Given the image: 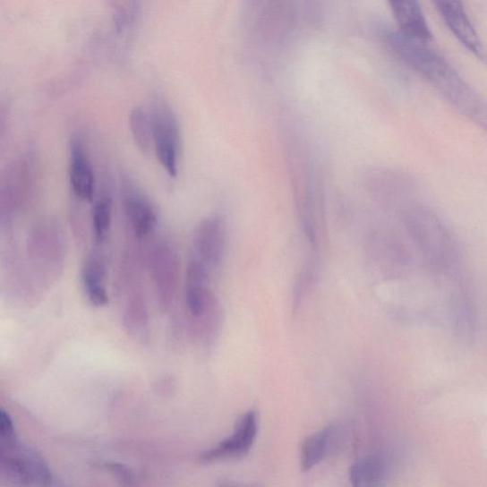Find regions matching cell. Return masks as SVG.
<instances>
[{
    "label": "cell",
    "instance_id": "1",
    "mask_svg": "<svg viewBox=\"0 0 487 487\" xmlns=\"http://www.w3.org/2000/svg\"><path fill=\"white\" fill-rule=\"evenodd\" d=\"M385 39L394 55L428 82L453 108L487 132V102L448 60L424 43L388 32Z\"/></svg>",
    "mask_w": 487,
    "mask_h": 487
},
{
    "label": "cell",
    "instance_id": "2",
    "mask_svg": "<svg viewBox=\"0 0 487 487\" xmlns=\"http://www.w3.org/2000/svg\"><path fill=\"white\" fill-rule=\"evenodd\" d=\"M407 235L424 261L440 271L461 263V248L448 224L431 209L414 203L403 213Z\"/></svg>",
    "mask_w": 487,
    "mask_h": 487
},
{
    "label": "cell",
    "instance_id": "3",
    "mask_svg": "<svg viewBox=\"0 0 487 487\" xmlns=\"http://www.w3.org/2000/svg\"><path fill=\"white\" fill-rule=\"evenodd\" d=\"M38 166L33 154L15 158L0 183V224L9 228L15 219L32 206L38 191Z\"/></svg>",
    "mask_w": 487,
    "mask_h": 487
},
{
    "label": "cell",
    "instance_id": "4",
    "mask_svg": "<svg viewBox=\"0 0 487 487\" xmlns=\"http://www.w3.org/2000/svg\"><path fill=\"white\" fill-rule=\"evenodd\" d=\"M67 241L64 228L52 219L38 221L27 236L28 270L47 280L55 279L64 269Z\"/></svg>",
    "mask_w": 487,
    "mask_h": 487
},
{
    "label": "cell",
    "instance_id": "5",
    "mask_svg": "<svg viewBox=\"0 0 487 487\" xmlns=\"http://www.w3.org/2000/svg\"><path fill=\"white\" fill-rule=\"evenodd\" d=\"M154 132V151L164 171L175 178L182 158V132L172 107L157 99L149 107Z\"/></svg>",
    "mask_w": 487,
    "mask_h": 487
},
{
    "label": "cell",
    "instance_id": "6",
    "mask_svg": "<svg viewBox=\"0 0 487 487\" xmlns=\"http://www.w3.org/2000/svg\"><path fill=\"white\" fill-rule=\"evenodd\" d=\"M145 262L159 300L164 306H170L179 284V257L174 244L167 238L151 241L146 250Z\"/></svg>",
    "mask_w": 487,
    "mask_h": 487
},
{
    "label": "cell",
    "instance_id": "7",
    "mask_svg": "<svg viewBox=\"0 0 487 487\" xmlns=\"http://www.w3.org/2000/svg\"><path fill=\"white\" fill-rule=\"evenodd\" d=\"M121 195L130 238L137 243L148 244L145 242L155 233L158 223L154 204L128 177L122 180Z\"/></svg>",
    "mask_w": 487,
    "mask_h": 487
},
{
    "label": "cell",
    "instance_id": "8",
    "mask_svg": "<svg viewBox=\"0 0 487 487\" xmlns=\"http://www.w3.org/2000/svg\"><path fill=\"white\" fill-rule=\"evenodd\" d=\"M0 441L4 474L21 483L51 484L50 471L37 454L17 445L14 435L0 438Z\"/></svg>",
    "mask_w": 487,
    "mask_h": 487
},
{
    "label": "cell",
    "instance_id": "9",
    "mask_svg": "<svg viewBox=\"0 0 487 487\" xmlns=\"http://www.w3.org/2000/svg\"><path fill=\"white\" fill-rule=\"evenodd\" d=\"M432 3L454 37L471 55L486 64V49L462 0H432Z\"/></svg>",
    "mask_w": 487,
    "mask_h": 487
},
{
    "label": "cell",
    "instance_id": "10",
    "mask_svg": "<svg viewBox=\"0 0 487 487\" xmlns=\"http://www.w3.org/2000/svg\"><path fill=\"white\" fill-rule=\"evenodd\" d=\"M226 246V222L220 216H210L202 220L196 228L192 257L211 271L222 263Z\"/></svg>",
    "mask_w": 487,
    "mask_h": 487
},
{
    "label": "cell",
    "instance_id": "11",
    "mask_svg": "<svg viewBox=\"0 0 487 487\" xmlns=\"http://www.w3.org/2000/svg\"><path fill=\"white\" fill-rule=\"evenodd\" d=\"M69 180L71 191L76 201L94 202L97 178L87 146L81 135H74L70 141Z\"/></svg>",
    "mask_w": 487,
    "mask_h": 487
},
{
    "label": "cell",
    "instance_id": "12",
    "mask_svg": "<svg viewBox=\"0 0 487 487\" xmlns=\"http://www.w3.org/2000/svg\"><path fill=\"white\" fill-rule=\"evenodd\" d=\"M109 253L106 245L94 244L81 268V284L88 300L96 307L109 303L107 278H108Z\"/></svg>",
    "mask_w": 487,
    "mask_h": 487
},
{
    "label": "cell",
    "instance_id": "13",
    "mask_svg": "<svg viewBox=\"0 0 487 487\" xmlns=\"http://www.w3.org/2000/svg\"><path fill=\"white\" fill-rule=\"evenodd\" d=\"M371 188L379 200L389 208L403 213L415 203L416 186L405 174L394 171H376L371 178Z\"/></svg>",
    "mask_w": 487,
    "mask_h": 487
},
{
    "label": "cell",
    "instance_id": "14",
    "mask_svg": "<svg viewBox=\"0 0 487 487\" xmlns=\"http://www.w3.org/2000/svg\"><path fill=\"white\" fill-rule=\"evenodd\" d=\"M257 432V414L250 410L239 419L235 433L202 454L201 459L203 463H212L245 456L252 448Z\"/></svg>",
    "mask_w": 487,
    "mask_h": 487
},
{
    "label": "cell",
    "instance_id": "15",
    "mask_svg": "<svg viewBox=\"0 0 487 487\" xmlns=\"http://www.w3.org/2000/svg\"><path fill=\"white\" fill-rule=\"evenodd\" d=\"M389 4L401 34L424 44L432 39L431 30L418 0H389Z\"/></svg>",
    "mask_w": 487,
    "mask_h": 487
},
{
    "label": "cell",
    "instance_id": "16",
    "mask_svg": "<svg viewBox=\"0 0 487 487\" xmlns=\"http://www.w3.org/2000/svg\"><path fill=\"white\" fill-rule=\"evenodd\" d=\"M210 271L201 262L191 258L186 273V306L192 316L204 315L210 300L209 279Z\"/></svg>",
    "mask_w": 487,
    "mask_h": 487
},
{
    "label": "cell",
    "instance_id": "17",
    "mask_svg": "<svg viewBox=\"0 0 487 487\" xmlns=\"http://www.w3.org/2000/svg\"><path fill=\"white\" fill-rule=\"evenodd\" d=\"M113 223V196L108 175L104 177L98 201L91 210V231L95 244L106 245Z\"/></svg>",
    "mask_w": 487,
    "mask_h": 487
},
{
    "label": "cell",
    "instance_id": "18",
    "mask_svg": "<svg viewBox=\"0 0 487 487\" xmlns=\"http://www.w3.org/2000/svg\"><path fill=\"white\" fill-rule=\"evenodd\" d=\"M338 429L335 425H329L303 441L300 452V465L303 472L310 471L337 444Z\"/></svg>",
    "mask_w": 487,
    "mask_h": 487
},
{
    "label": "cell",
    "instance_id": "19",
    "mask_svg": "<svg viewBox=\"0 0 487 487\" xmlns=\"http://www.w3.org/2000/svg\"><path fill=\"white\" fill-rule=\"evenodd\" d=\"M129 126L133 142L144 157L154 151V132L149 108L137 106L129 115Z\"/></svg>",
    "mask_w": 487,
    "mask_h": 487
},
{
    "label": "cell",
    "instance_id": "20",
    "mask_svg": "<svg viewBox=\"0 0 487 487\" xmlns=\"http://www.w3.org/2000/svg\"><path fill=\"white\" fill-rule=\"evenodd\" d=\"M386 475L385 461L379 456H369L353 466L349 478L355 486H375L382 483Z\"/></svg>",
    "mask_w": 487,
    "mask_h": 487
},
{
    "label": "cell",
    "instance_id": "21",
    "mask_svg": "<svg viewBox=\"0 0 487 487\" xmlns=\"http://www.w3.org/2000/svg\"><path fill=\"white\" fill-rule=\"evenodd\" d=\"M113 12L117 32L131 27L139 13L141 0H107Z\"/></svg>",
    "mask_w": 487,
    "mask_h": 487
},
{
    "label": "cell",
    "instance_id": "22",
    "mask_svg": "<svg viewBox=\"0 0 487 487\" xmlns=\"http://www.w3.org/2000/svg\"><path fill=\"white\" fill-rule=\"evenodd\" d=\"M102 466L122 483L132 484L133 477L132 471L127 466L117 463H105Z\"/></svg>",
    "mask_w": 487,
    "mask_h": 487
}]
</instances>
